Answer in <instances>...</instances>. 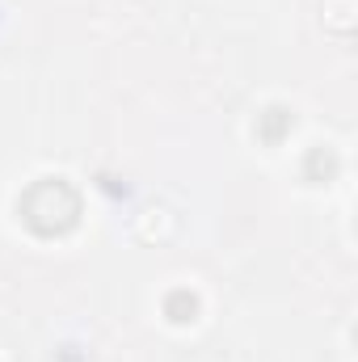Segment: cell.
<instances>
[{
	"mask_svg": "<svg viewBox=\"0 0 358 362\" xmlns=\"http://www.w3.org/2000/svg\"><path fill=\"white\" fill-rule=\"evenodd\" d=\"M135 232H139V240H169V236H173V215H169V206H148V211L135 219Z\"/></svg>",
	"mask_w": 358,
	"mask_h": 362,
	"instance_id": "cell-1",
	"label": "cell"
}]
</instances>
